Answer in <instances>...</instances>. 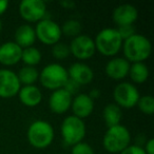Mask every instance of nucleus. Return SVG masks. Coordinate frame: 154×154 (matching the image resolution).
Listing matches in <instances>:
<instances>
[{"label":"nucleus","instance_id":"obj_13","mask_svg":"<svg viewBox=\"0 0 154 154\" xmlns=\"http://www.w3.org/2000/svg\"><path fill=\"white\" fill-rule=\"evenodd\" d=\"M113 21L118 26H133L135 21L138 18V11L132 5H122L115 8L113 11Z\"/></svg>","mask_w":154,"mask_h":154},{"label":"nucleus","instance_id":"obj_15","mask_svg":"<svg viewBox=\"0 0 154 154\" xmlns=\"http://www.w3.org/2000/svg\"><path fill=\"white\" fill-rule=\"evenodd\" d=\"M130 62L124 57H114L106 64V74L114 80H122L129 74Z\"/></svg>","mask_w":154,"mask_h":154},{"label":"nucleus","instance_id":"obj_29","mask_svg":"<svg viewBox=\"0 0 154 154\" xmlns=\"http://www.w3.org/2000/svg\"><path fill=\"white\" fill-rule=\"evenodd\" d=\"M119 154H146V152L143 150V148H141L140 146L130 145L125 150H122Z\"/></svg>","mask_w":154,"mask_h":154},{"label":"nucleus","instance_id":"obj_25","mask_svg":"<svg viewBox=\"0 0 154 154\" xmlns=\"http://www.w3.org/2000/svg\"><path fill=\"white\" fill-rule=\"evenodd\" d=\"M137 107L139 111L147 115H152L154 113V98L151 95H145L139 97L137 101Z\"/></svg>","mask_w":154,"mask_h":154},{"label":"nucleus","instance_id":"obj_31","mask_svg":"<svg viewBox=\"0 0 154 154\" xmlns=\"http://www.w3.org/2000/svg\"><path fill=\"white\" fill-rule=\"evenodd\" d=\"M143 150H145L146 154H154V139L153 138H150L149 140H147Z\"/></svg>","mask_w":154,"mask_h":154},{"label":"nucleus","instance_id":"obj_22","mask_svg":"<svg viewBox=\"0 0 154 154\" xmlns=\"http://www.w3.org/2000/svg\"><path fill=\"white\" fill-rule=\"evenodd\" d=\"M20 85L23 86H34V84L39 79V72L35 66H24L19 70L17 74Z\"/></svg>","mask_w":154,"mask_h":154},{"label":"nucleus","instance_id":"obj_11","mask_svg":"<svg viewBox=\"0 0 154 154\" xmlns=\"http://www.w3.org/2000/svg\"><path fill=\"white\" fill-rule=\"evenodd\" d=\"M21 85L17 74L9 69L0 70V97L11 98L18 95Z\"/></svg>","mask_w":154,"mask_h":154},{"label":"nucleus","instance_id":"obj_19","mask_svg":"<svg viewBox=\"0 0 154 154\" xmlns=\"http://www.w3.org/2000/svg\"><path fill=\"white\" fill-rule=\"evenodd\" d=\"M18 95L21 103L26 107H36L42 100L41 91L36 86H23L20 88Z\"/></svg>","mask_w":154,"mask_h":154},{"label":"nucleus","instance_id":"obj_8","mask_svg":"<svg viewBox=\"0 0 154 154\" xmlns=\"http://www.w3.org/2000/svg\"><path fill=\"white\" fill-rule=\"evenodd\" d=\"M113 97L115 103L119 108L131 109L137 105L140 95L134 85L130 82H120L114 89Z\"/></svg>","mask_w":154,"mask_h":154},{"label":"nucleus","instance_id":"obj_10","mask_svg":"<svg viewBox=\"0 0 154 154\" xmlns=\"http://www.w3.org/2000/svg\"><path fill=\"white\" fill-rule=\"evenodd\" d=\"M19 14L28 22H39L45 19L47 7L41 0H23L19 5Z\"/></svg>","mask_w":154,"mask_h":154},{"label":"nucleus","instance_id":"obj_2","mask_svg":"<svg viewBox=\"0 0 154 154\" xmlns=\"http://www.w3.org/2000/svg\"><path fill=\"white\" fill-rule=\"evenodd\" d=\"M26 137L32 147L45 149L54 140V129L45 120H35L29 127Z\"/></svg>","mask_w":154,"mask_h":154},{"label":"nucleus","instance_id":"obj_33","mask_svg":"<svg viewBox=\"0 0 154 154\" xmlns=\"http://www.w3.org/2000/svg\"><path fill=\"white\" fill-rule=\"evenodd\" d=\"M8 7H9V2L7 0H0V15L5 13V11L8 10Z\"/></svg>","mask_w":154,"mask_h":154},{"label":"nucleus","instance_id":"obj_26","mask_svg":"<svg viewBox=\"0 0 154 154\" xmlns=\"http://www.w3.org/2000/svg\"><path fill=\"white\" fill-rule=\"evenodd\" d=\"M70 48L66 43L58 41L54 45H52V55L57 60H64L70 56Z\"/></svg>","mask_w":154,"mask_h":154},{"label":"nucleus","instance_id":"obj_14","mask_svg":"<svg viewBox=\"0 0 154 154\" xmlns=\"http://www.w3.org/2000/svg\"><path fill=\"white\" fill-rule=\"evenodd\" d=\"M22 49L14 41H7L0 45V63L5 66H15L21 60Z\"/></svg>","mask_w":154,"mask_h":154},{"label":"nucleus","instance_id":"obj_16","mask_svg":"<svg viewBox=\"0 0 154 154\" xmlns=\"http://www.w3.org/2000/svg\"><path fill=\"white\" fill-rule=\"evenodd\" d=\"M69 79L73 80L79 86L90 84L93 80L94 73L93 70L86 63L82 62H75L68 70Z\"/></svg>","mask_w":154,"mask_h":154},{"label":"nucleus","instance_id":"obj_35","mask_svg":"<svg viewBox=\"0 0 154 154\" xmlns=\"http://www.w3.org/2000/svg\"><path fill=\"white\" fill-rule=\"evenodd\" d=\"M2 31V21H1V19H0V32Z\"/></svg>","mask_w":154,"mask_h":154},{"label":"nucleus","instance_id":"obj_3","mask_svg":"<svg viewBox=\"0 0 154 154\" xmlns=\"http://www.w3.org/2000/svg\"><path fill=\"white\" fill-rule=\"evenodd\" d=\"M130 131L122 125L110 127L106 131L103 138V148L110 153H120L122 150L130 146Z\"/></svg>","mask_w":154,"mask_h":154},{"label":"nucleus","instance_id":"obj_34","mask_svg":"<svg viewBox=\"0 0 154 154\" xmlns=\"http://www.w3.org/2000/svg\"><path fill=\"white\" fill-rule=\"evenodd\" d=\"M88 95L93 99V100H94V98L95 99L98 98L99 95H100V92H99V90H97V89H93V90L90 92V94H88Z\"/></svg>","mask_w":154,"mask_h":154},{"label":"nucleus","instance_id":"obj_5","mask_svg":"<svg viewBox=\"0 0 154 154\" xmlns=\"http://www.w3.org/2000/svg\"><path fill=\"white\" fill-rule=\"evenodd\" d=\"M68 79V70L59 63L48 64L39 73V82L48 90L62 89Z\"/></svg>","mask_w":154,"mask_h":154},{"label":"nucleus","instance_id":"obj_17","mask_svg":"<svg viewBox=\"0 0 154 154\" xmlns=\"http://www.w3.org/2000/svg\"><path fill=\"white\" fill-rule=\"evenodd\" d=\"M72 111L74 116L84 119L90 116L94 110V100L88 94H77L72 100Z\"/></svg>","mask_w":154,"mask_h":154},{"label":"nucleus","instance_id":"obj_18","mask_svg":"<svg viewBox=\"0 0 154 154\" xmlns=\"http://www.w3.org/2000/svg\"><path fill=\"white\" fill-rule=\"evenodd\" d=\"M36 41L35 29L30 24H21L15 31V41L21 49L33 47Z\"/></svg>","mask_w":154,"mask_h":154},{"label":"nucleus","instance_id":"obj_12","mask_svg":"<svg viewBox=\"0 0 154 154\" xmlns=\"http://www.w3.org/2000/svg\"><path fill=\"white\" fill-rule=\"evenodd\" d=\"M73 96L63 88L53 91L49 98V108L55 114H63L71 108Z\"/></svg>","mask_w":154,"mask_h":154},{"label":"nucleus","instance_id":"obj_20","mask_svg":"<svg viewBox=\"0 0 154 154\" xmlns=\"http://www.w3.org/2000/svg\"><path fill=\"white\" fill-rule=\"evenodd\" d=\"M103 117L108 128L120 125V120L122 117V108L118 107L116 103H109L103 109Z\"/></svg>","mask_w":154,"mask_h":154},{"label":"nucleus","instance_id":"obj_28","mask_svg":"<svg viewBox=\"0 0 154 154\" xmlns=\"http://www.w3.org/2000/svg\"><path fill=\"white\" fill-rule=\"evenodd\" d=\"M116 30H117L118 34H119L120 38L122 39V41L128 39L129 37L133 36L134 34H136L133 26H118Z\"/></svg>","mask_w":154,"mask_h":154},{"label":"nucleus","instance_id":"obj_24","mask_svg":"<svg viewBox=\"0 0 154 154\" xmlns=\"http://www.w3.org/2000/svg\"><path fill=\"white\" fill-rule=\"evenodd\" d=\"M61 34H64L68 37H77L82 33V23L74 19L66 20L61 28Z\"/></svg>","mask_w":154,"mask_h":154},{"label":"nucleus","instance_id":"obj_27","mask_svg":"<svg viewBox=\"0 0 154 154\" xmlns=\"http://www.w3.org/2000/svg\"><path fill=\"white\" fill-rule=\"evenodd\" d=\"M71 154H95V153L93 148L88 143L80 141V143L72 146Z\"/></svg>","mask_w":154,"mask_h":154},{"label":"nucleus","instance_id":"obj_7","mask_svg":"<svg viewBox=\"0 0 154 154\" xmlns=\"http://www.w3.org/2000/svg\"><path fill=\"white\" fill-rule=\"evenodd\" d=\"M35 34H36V39H38L41 43L45 45H54L58 41H60L62 35L59 24L48 18L37 22Z\"/></svg>","mask_w":154,"mask_h":154},{"label":"nucleus","instance_id":"obj_4","mask_svg":"<svg viewBox=\"0 0 154 154\" xmlns=\"http://www.w3.org/2000/svg\"><path fill=\"white\" fill-rule=\"evenodd\" d=\"M95 49L101 55L111 57L120 51L122 47V39L120 38L116 29L106 28L99 31L94 40Z\"/></svg>","mask_w":154,"mask_h":154},{"label":"nucleus","instance_id":"obj_9","mask_svg":"<svg viewBox=\"0 0 154 154\" xmlns=\"http://www.w3.org/2000/svg\"><path fill=\"white\" fill-rule=\"evenodd\" d=\"M69 48L71 54L80 60L90 59L96 52L94 40L91 37L82 34L72 39Z\"/></svg>","mask_w":154,"mask_h":154},{"label":"nucleus","instance_id":"obj_6","mask_svg":"<svg viewBox=\"0 0 154 154\" xmlns=\"http://www.w3.org/2000/svg\"><path fill=\"white\" fill-rule=\"evenodd\" d=\"M86 131L84 120L74 115H70L64 118L60 127L62 139L68 146H74L82 141L86 135Z\"/></svg>","mask_w":154,"mask_h":154},{"label":"nucleus","instance_id":"obj_21","mask_svg":"<svg viewBox=\"0 0 154 154\" xmlns=\"http://www.w3.org/2000/svg\"><path fill=\"white\" fill-rule=\"evenodd\" d=\"M149 69L147 64H145L143 62H135V63L130 64L128 75L134 84L140 85L146 82L149 78Z\"/></svg>","mask_w":154,"mask_h":154},{"label":"nucleus","instance_id":"obj_1","mask_svg":"<svg viewBox=\"0 0 154 154\" xmlns=\"http://www.w3.org/2000/svg\"><path fill=\"white\" fill-rule=\"evenodd\" d=\"M125 59L129 62H143L150 57L152 52V45L146 36L134 34L122 41Z\"/></svg>","mask_w":154,"mask_h":154},{"label":"nucleus","instance_id":"obj_30","mask_svg":"<svg viewBox=\"0 0 154 154\" xmlns=\"http://www.w3.org/2000/svg\"><path fill=\"white\" fill-rule=\"evenodd\" d=\"M79 88H80L79 85L76 84V82H73V80H71V79H68V82H66V85H64V87H63L64 90H66L68 93H70L72 96L79 91Z\"/></svg>","mask_w":154,"mask_h":154},{"label":"nucleus","instance_id":"obj_23","mask_svg":"<svg viewBox=\"0 0 154 154\" xmlns=\"http://www.w3.org/2000/svg\"><path fill=\"white\" fill-rule=\"evenodd\" d=\"M21 60L26 66H35L41 61V53L37 48L34 47L22 49Z\"/></svg>","mask_w":154,"mask_h":154},{"label":"nucleus","instance_id":"obj_32","mask_svg":"<svg viewBox=\"0 0 154 154\" xmlns=\"http://www.w3.org/2000/svg\"><path fill=\"white\" fill-rule=\"evenodd\" d=\"M59 5H61L62 8L66 9V10H71V9H74V8H75V2L70 1V0H64V1H61Z\"/></svg>","mask_w":154,"mask_h":154}]
</instances>
